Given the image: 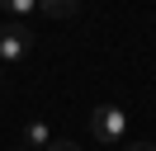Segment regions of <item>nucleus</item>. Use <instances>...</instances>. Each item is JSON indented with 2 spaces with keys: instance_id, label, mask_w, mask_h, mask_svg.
<instances>
[{
  "instance_id": "f257e3e1",
  "label": "nucleus",
  "mask_w": 156,
  "mask_h": 151,
  "mask_svg": "<svg viewBox=\"0 0 156 151\" xmlns=\"http://www.w3.org/2000/svg\"><path fill=\"white\" fill-rule=\"evenodd\" d=\"M90 132H95L99 142H123V132H128V113L118 109V104H99L95 113H90Z\"/></svg>"
},
{
  "instance_id": "f03ea898",
  "label": "nucleus",
  "mask_w": 156,
  "mask_h": 151,
  "mask_svg": "<svg viewBox=\"0 0 156 151\" xmlns=\"http://www.w3.org/2000/svg\"><path fill=\"white\" fill-rule=\"evenodd\" d=\"M33 47V33L24 24H0V66H19Z\"/></svg>"
},
{
  "instance_id": "7ed1b4c3",
  "label": "nucleus",
  "mask_w": 156,
  "mask_h": 151,
  "mask_svg": "<svg viewBox=\"0 0 156 151\" xmlns=\"http://www.w3.org/2000/svg\"><path fill=\"white\" fill-rule=\"evenodd\" d=\"M48 142H52V128H48L43 118L24 123V146H29V151H48Z\"/></svg>"
},
{
  "instance_id": "20e7f679",
  "label": "nucleus",
  "mask_w": 156,
  "mask_h": 151,
  "mask_svg": "<svg viewBox=\"0 0 156 151\" xmlns=\"http://www.w3.org/2000/svg\"><path fill=\"white\" fill-rule=\"evenodd\" d=\"M38 9L52 19H71V14H80V0H38Z\"/></svg>"
},
{
  "instance_id": "39448f33",
  "label": "nucleus",
  "mask_w": 156,
  "mask_h": 151,
  "mask_svg": "<svg viewBox=\"0 0 156 151\" xmlns=\"http://www.w3.org/2000/svg\"><path fill=\"white\" fill-rule=\"evenodd\" d=\"M0 5L10 9V14H14V19H29V14H33V9H38V0H0Z\"/></svg>"
},
{
  "instance_id": "423d86ee",
  "label": "nucleus",
  "mask_w": 156,
  "mask_h": 151,
  "mask_svg": "<svg viewBox=\"0 0 156 151\" xmlns=\"http://www.w3.org/2000/svg\"><path fill=\"white\" fill-rule=\"evenodd\" d=\"M48 151H80V146H76L71 137H52V142H48Z\"/></svg>"
},
{
  "instance_id": "0eeeda50",
  "label": "nucleus",
  "mask_w": 156,
  "mask_h": 151,
  "mask_svg": "<svg viewBox=\"0 0 156 151\" xmlns=\"http://www.w3.org/2000/svg\"><path fill=\"white\" fill-rule=\"evenodd\" d=\"M128 151H156V146H151V142H133Z\"/></svg>"
},
{
  "instance_id": "6e6552de",
  "label": "nucleus",
  "mask_w": 156,
  "mask_h": 151,
  "mask_svg": "<svg viewBox=\"0 0 156 151\" xmlns=\"http://www.w3.org/2000/svg\"><path fill=\"white\" fill-rule=\"evenodd\" d=\"M0 85H5V66H0Z\"/></svg>"
},
{
  "instance_id": "1a4fd4ad",
  "label": "nucleus",
  "mask_w": 156,
  "mask_h": 151,
  "mask_svg": "<svg viewBox=\"0 0 156 151\" xmlns=\"http://www.w3.org/2000/svg\"><path fill=\"white\" fill-rule=\"evenodd\" d=\"M19 151H29V146H19Z\"/></svg>"
}]
</instances>
